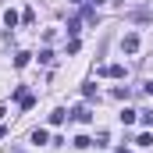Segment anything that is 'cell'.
<instances>
[{
  "mask_svg": "<svg viewBox=\"0 0 153 153\" xmlns=\"http://www.w3.org/2000/svg\"><path fill=\"white\" fill-rule=\"evenodd\" d=\"M100 75H111V78H121V75H125V68H121V64H111V68H100Z\"/></svg>",
  "mask_w": 153,
  "mask_h": 153,
  "instance_id": "obj_2",
  "label": "cell"
},
{
  "mask_svg": "<svg viewBox=\"0 0 153 153\" xmlns=\"http://www.w3.org/2000/svg\"><path fill=\"white\" fill-rule=\"evenodd\" d=\"M4 25H7V29H14V25H18V14H14V11H7V14H4Z\"/></svg>",
  "mask_w": 153,
  "mask_h": 153,
  "instance_id": "obj_5",
  "label": "cell"
},
{
  "mask_svg": "<svg viewBox=\"0 0 153 153\" xmlns=\"http://www.w3.org/2000/svg\"><path fill=\"white\" fill-rule=\"evenodd\" d=\"M78 29H82V25H78V18H71V22H68V36L75 39V36H78Z\"/></svg>",
  "mask_w": 153,
  "mask_h": 153,
  "instance_id": "obj_7",
  "label": "cell"
},
{
  "mask_svg": "<svg viewBox=\"0 0 153 153\" xmlns=\"http://www.w3.org/2000/svg\"><path fill=\"white\" fill-rule=\"evenodd\" d=\"M4 135H7V128H0V139H4Z\"/></svg>",
  "mask_w": 153,
  "mask_h": 153,
  "instance_id": "obj_12",
  "label": "cell"
},
{
  "mask_svg": "<svg viewBox=\"0 0 153 153\" xmlns=\"http://www.w3.org/2000/svg\"><path fill=\"white\" fill-rule=\"evenodd\" d=\"M89 143H93V139H89V135H75V146H78V150H85V146H89Z\"/></svg>",
  "mask_w": 153,
  "mask_h": 153,
  "instance_id": "obj_9",
  "label": "cell"
},
{
  "mask_svg": "<svg viewBox=\"0 0 153 153\" xmlns=\"http://www.w3.org/2000/svg\"><path fill=\"white\" fill-rule=\"evenodd\" d=\"M135 114H139V111H125V114H121V125H132V121H135Z\"/></svg>",
  "mask_w": 153,
  "mask_h": 153,
  "instance_id": "obj_10",
  "label": "cell"
},
{
  "mask_svg": "<svg viewBox=\"0 0 153 153\" xmlns=\"http://www.w3.org/2000/svg\"><path fill=\"white\" fill-rule=\"evenodd\" d=\"M121 50H125V53H135V50H139V36H135V32H128V36L121 39Z\"/></svg>",
  "mask_w": 153,
  "mask_h": 153,
  "instance_id": "obj_1",
  "label": "cell"
},
{
  "mask_svg": "<svg viewBox=\"0 0 153 153\" xmlns=\"http://www.w3.org/2000/svg\"><path fill=\"white\" fill-rule=\"evenodd\" d=\"M89 117H93V114H89V111H85V107H75V121H82V125H85V121H89Z\"/></svg>",
  "mask_w": 153,
  "mask_h": 153,
  "instance_id": "obj_4",
  "label": "cell"
},
{
  "mask_svg": "<svg viewBox=\"0 0 153 153\" xmlns=\"http://www.w3.org/2000/svg\"><path fill=\"white\" fill-rule=\"evenodd\" d=\"M146 93H150V96H153V82H146Z\"/></svg>",
  "mask_w": 153,
  "mask_h": 153,
  "instance_id": "obj_11",
  "label": "cell"
},
{
  "mask_svg": "<svg viewBox=\"0 0 153 153\" xmlns=\"http://www.w3.org/2000/svg\"><path fill=\"white\" fill-rule=\"evenodd\" d=\"M29 57H32V53H18V57H14V68H25V64H29Z\"/></svg>",
  "mask_w": 153,
  "mask_h": 153,
  "instance_id": "obj_8",
  "label": "cell"
},
{
  "mask_svg": "<svg viewBox=\"0 0 153 153\" xmlns=\"http://www.w3.org/2000/svg\"><path fill=\"white\" fill-rule=\"evenodd\" d=\"M4 114H7V111H4V107H0V117H4Z\"/></svg>",
  "mask_w": 153,
  "mask_h": 153,
  "instance_id": "obj_13",
  "label": "cell"
},
{
  "mask_svg": "<svg viewBox=\"0 0 153 153\" xmlns=\"http://www.w3.org/2000/svg\"><path fill=\"white\" fill-rule=\"evenodd\" d=\"M64 117H68V111H64V107H57V111L50 114V125H64Z\"/></svg>",
  "mask_w": 153,
  "mask_h": 153,
  "instance_id": "obj_3",
  "label": "cell"
},
{
  "mask_svg": "<svg viewBox=\"0 0 153 153\" xmlns=\"http://www.w3.org/2000/svg\"><path fill=\"white\" fill-rule=\"evenodd\" d=\"M32 143H36V146H43V143H46V132H43V128H36V132H32Z\"/></svg>",
  "mask_w": 153,
  "mask_h": 153,
  "instance_id": "obj_6",
  "label": "cell"
},
{
  "mask_svg": "<svg viewBox=\"0 0 153 153\" xmlns=\"http://www.w3.org/2000/svg\"><path fill=\"white\" fill-rule=\"evenodd\" d=\"M117 153H128V150H117Z\"/></svg>",
  "mask_w": 153,
  "mask_h": 153,
  "instance_id": "obj_14",
  "label": "cell"
}]
</instances>
